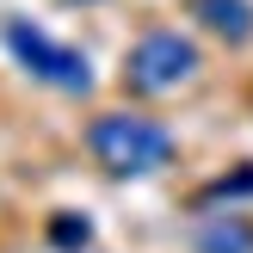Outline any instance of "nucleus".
Returning a JSON list of instances; mask_svg holds the SVG:
<instances>
[{
    "mask_svg": "<svg viewBox=\"0 0 253 253\" xmlns=\"http://www.w3.org/2000/svg\"><path fill=\"white\" fill-rule=\"evenodd\" d=\"M86 155L111 173V179H142V173L173 167V130L142 111H99L86 124Z\"/></svg>",
    "mask_w": 253,
    "mask_h": 253,
    "instance_id": "obj_1",
    "label": "nucleus"
},
{
    "mask_svg": "<svg viewBox=\"0 0 253 253\" xmlns=\"http://www.w3.org/2000/svg\"><path fill=\"white\" fill-rule=\"evenodd\" d=\"M192 247L198 253H253V216H235V210L204 216L192 229Z\"/></svg>",
    "mask_w": 253,
    "mask_h": 253,
    "instance_id": "obj_4",
    "label": "nucleus"
},
{
    "mask_svg": "<svg viewBox=\"0 0 253 253\" xmlns=\"http://www.w3.org/2000/svg\"><path fill=\"white\" fill-rule=\"evenodd\" d=\"M192 19L204 31L229 37V43H247L253 37V0H192Z\"/></svg>",
    "mask_w": 253,
    "mask_h": 253,
    "instance_id": "obj_5",
    "label": "nucleus"
},
{
    "mask_svg": "<svg viewBox=\"0 0 253 253\" xmlns=\"http://www.w3.org/2000/svg\"><path fill=\"white\" fill-rule=\"evenodd\" d=\"M49 241H56V247H81L86 241V216H56V222H49Z\"/></svg>",
    "mask_w": 253,
    "mask_h": 253,
    "instance_id": "obj_7",
    "label": "nucleus"
},
{
    "mask_svg": "<svg viewBox=\"0 0 253 253\" xmlns=\"http://www.w3.org/2000/svg\"><path fill=\"white\" fill-rule=\"evenodd\" d=\"M198 74V43L185 31H142L124 62V81H130L136 99H161L173 86H185Z\"/></svg>",
    "mask_w": 253,
    "mask_h": 253,
    "instance_id": "obj_3",
    "label": "nucleus"
},
{
    "mask_svg": "<svg viewBox=\"0 0 253 253\" xmlns=\"http://www.w3.org/2000/svg\"><path fill=\"white\" fill-rule=\"evenodd\" d=\"M0 43H6V56L19 62L31 81L56 86V93H74V99L93 93V62H86L74 43L49 37L37 19H0Z\"/></svg>",
    "mask_w": 253,
    "mask_h": 253,
    "instance_id": "obj_2",
    "label": "nucleus"
},
{
    "mask_svg": "<svg viewBox=\"0 0 253 253\" xmlns=\"http://www.w3.org/2000/svg\"><path fill=\"white\" fill-rule=\"evenodd\" d=\"M74 6H93V0H74Z\"/></svg>",
    "mask_w": 253,
    "mask_h": 253,
    "instance_id": "obj_8",
    "label": "nucleus"
},
{
    "mask_svg": "<svg viewBox=\"0 0 253 253\" xmlns=\"http://www.w3.org/2000/svg\"><path fill=\"white\" fill-rule=\"evenodd\" d=\"M247 192H253V167L229 173L222 185H210V192H204V204H229V198H247Z\"/></svg>",
    "mask_w": 253,
    "mask_h": 253,
    "instance_id": "obj_6",
    "label": "nucleus"
}]
</instances>
